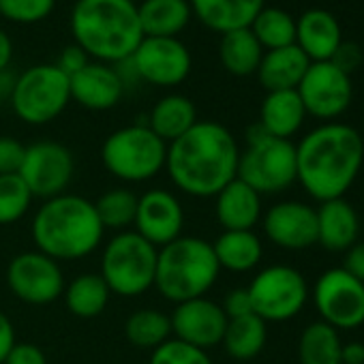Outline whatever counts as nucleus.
Here are the masks:
<instances>
[{"label":"nucleus","mask_w":364,"mask_h":364,"mask_svg":"<svg viewBox=\"0 0 364 364\" xmlns=\"http://www.w3.org/2000/svg\"><path fill=\"white\" fill-rule=\"evenodd\" d=\"M240 148L228 127L198 120L185 135L167 144L165 171L173 187L191 198H217L238 176Z\"/></svg>","instance_id":"nucleus-1"},{"label":"nucleus","mask_w":364,"mask_h":364,"mask_svg":"<svg viewBox=\"0 0 364 364\" xmlns=\"http://www.w3.org/2000/svg\"><path fill=\"white\" fill-rule=\"evenodd\" d=\"M364 163L362 135L343 122H328L302 137L296 146L298 180L302 189L321 202L345 198Z\"/></svg>","instance_id":"nucleus-2"},{"label":"nucleus","mask_w":364,"mask_h":364,"mask_svg":"<svg viewBox=\"0 0 364 364\" xmlns=\"http://www.w3.org/2000/svg\"><path fill=\"white\" fill-rule=\"evenodd\" d=\"M71 33L88 58L105 65L129 60L144 39L133 0H77L71 11Z\"/></svg>","instance_id":"nucleus-3"},{"label":"nucleus","mask_w":364,"mask_h":364,"mask_svg":"<svg viewBox=\"0 0 364 364\" xmlns=\"http://www.w3.org/2000/svg\"><path fill=\"white\" fill-rule=\"evenodd\" d=\"M37 251L56 262L88 257L103 242L95 204L82 196H58L41 204L31 228Z\"/></svg>","instance_id":"nucleus-4"},{"label":"nucleus","mask_w":364,"mask_h":364,"mask_svg":"<svg viewBox=\"0 0 364 364\" xmlns=\"http://www.w3.org/2000/svg\"><path fill=\"white\" fill-rule=\"evenodd\" d=\"M219 262L213 245L198 236H180L156 253L154 287L173 302H187L206 296L219 279Z\"/></svg>","instance_id":"nucleus-5"},{"label":"nucleus","mask_w":364,"mask_h":364,"mask_svg":"<svg viewBox=\"0 0 364 364\" xmlns=\"http://www.w3.org/2000/svg\"><path fill=\"white\" fill-rule=\"evenodd\" d=\"M259 196H277L298 180L296 144L268 135L259 124L249 129L247 148L240 152L238 176Z\"/></svg>","instance_id":"nucleus-6"},{"label":"nucleus","mask_w":364,"mask_h":364,"mask_svg":"<svg viewBox=\"0 0 364 364\" xmlns=\"http://www.w3.org/2000/svg\"><path fill=\"white\" fill-rule=\"evenodd\" d=\"M156 253L146 238L133 232H118L103 251L101 277L112 294L122 298H135L154 287Z\"/></svg>","instance_id":"nucleus-7"},{"label":"nucleus","mask_w":364,"mask_h":364,"mask_svg":"<svg viewBox=\"0 0 364 364\" xmlns=\"http://www.w3.org/2000/svg\"><path fill=\"white\" fill-rule=\"evenodd\" d=\"M167 144L148 124H131L114 131L101 146L105 169L122 182H146L165 169Z\"/></svg>","instance_id":"nucleus-8"},{"label":"nucleus","mask_w":364,"mask_h":364,"mask_svg":"<svg viewBox=\"0 0 364 364\" xmlns=\"http://www.w3.org/2000/svg\"><path fill=\"white\" fill-rule=\"evenodd\" d=\"M9 97L20 120L26 124H48L69 105L71 86L56 65H35L14 82Z\"/></svg>","instance_id":"nucleus-9"},{"label":"nucleus","mask_w":364,"mask_h":364,"mask_svg":"<svg viewBox=\"0 0 364 364\" xmlns=\"http://www.w3.org/2000/svg\"><path fill=\"white\" fill-rule=\"evenodd\" d=\"M247 289L251 296L253 313L266 323L294 319L311 296L302 272L283 264L259 270Z\"/></svg>","instance_id":"nucleus-10"},{"label":"nucleus","mask_w":364,"mask_h":364,"mask_svg":"<svg viewBox=\"0 0 364 364\" xmlns=\"http://www.w3.org/2000/svg\"><path fill=\"white\" fill-rule=\"evenodd\" d=\"M311 296L321 321L334 330H353L364 323V283L343 266L326 270Z\"/></svg>","instance_id":"nucleus-11"},{"label":"nucleus","mask_w":364,"mask_h":364,"mask_svg":"<svg viewBox=\"0 0 364 364\" xmlns=\"http://www.w3.org/2000/svg\"><path fill=\"white\" fill-rule=\"evenodd\" d=\"M75 171L73 154L67 146L58 141H37L26 146V154L20 167V178L33 193L43 202L65 196Z\"/></svg>","instance_id":"nucleus-12"},{"label":"nucleus","mask_w":364,"mask_h":364,"mask_svg":"<svg viewBox=\"0 0 364 364\" xmlns=\"http://www.w3.org/2000/svg\"><path fill=\"white\" fill-rule=\"evenodd\" d=\"M11 294L26 304H50L65 291V277L56 259L41 251H26L11 259L7 268Z\"/></svg>","instance_id":"nucleus-13"},{"label":"nucleus","mask_w":364,"mask_h":364,"mask_svg":"<svg viewBox=\"0 0 364 364\" xmlns=\"http://www.w3.org/2000/svg\"><path fill=\"white\" fill-rule=\"evenodd\" d=\"M129 60L152 86H178L191 73V52L178 37H144Z\"/></svg>","instance_id":"nucleus-14"},{"label":"nucleus","mask_w":364,"mask_h":364,"mask_svg":"<svg viewBox=\"0 0 364 364\" xmlns=\"http://www.w3.org/2000/svg\"><path fill=\"white\" fill-rule=\"evenodd\" d=\"M296 90L306 114L321 120L338 118L353 99L351 77L330 60L311 63Z\"/></svg>","instance_id":"nucleus-15"},{"label":"nucleus","mask_w":364,"mask_h":364,"mask_svg":"<svg viewBox=\"0 0 364 364\" xmlns=\"http://www.w3.org/2000/svg\"><path fill=\"white\" fill-rule=\"evenodd\" d=\"M169 321L173 338L208 351L221 345L230 319L219 302L202 296L176 304Z\"/></svg>","instance_id":"nucleus-16"},{"label":"nucleus","mask_w":364,"mask_h":364,"mask_svg":"<svg viewBox=\"0 0 364 364\" xmlns=\"http://www.w3.org/2000/svg\"><path fill=\"white\" fill-rule=\"evenodd\" d=\"M133 228L152 247L161 249L182 236L185 210L173 193L165 189H150L137 200Z\"/></svg>","instance_id":"nucleus-17"},{"label":"nucleus","mask_w":364,"mask_h":364,"mask_svg":"<svg viewBox=\"0 0 364 364\" xmlns=\"http://www.w3.org/2000/svg\"><path fill=\"white\" fill-rule=\"evenodd\" d=\"M272 245L285 251H304L317 245V210L304 202H279L262 219Z\"/></svg>","instance_id":"nucleus-18"},{"label":"nucleus","mask_w":364,"mask_h":364,"mask_svg":"<svg viewBox=\"0 0 364 364\" xmlns=\"http://www.w3.org/2000/svg\"><path fill=\"white\" fill-rule=\"evenodd\" d=\"M69 86L71 99L92 112L112 109L124 92L120 73L105 63H88L82 71L69 77Z\"/></svg>","instance_id":"nucleus-19"},{"label":"nucleus","mask_w":364,"mask_h":364,"mask_svg":"<svg viewBox=\"0 0 364 364\" xmlns=\"http://www.w3.org/2000/svg\"><path fill=\"white\" fill-rule=\"evenodd\" d=\"M215 200V215L223 232L253 230L262 219V196L240 178H234Z\"/></svg>","instance_id":"nucleus-20"},{"label":"nucleus","mask_w":364,"mask_h":364,"mask_svg":"<svg viewBox=\"0 0 364 364\" xmlns=\"http://www.w3.org/2000/svg\"><path fill=\"white\" fill-rule=\"evenodd\" d=\"M341 43V26L326 9H309L296 22V46L311 63L330 60Z\"/></svg>","instance_id":"nucleus-21"},{"label":"nucleus","mask_w":364,"mask_h":364,"mask_svg":"<svg viewBox=\"0 0 364 364\" xmlns=\"http://www.w3.org/2000/svg\"><path fill=\"white\" fill-rule=\"evenodd\" d=\"M317 210V245L332 253H345L351 245L358 242L360 219L355 208L345 200L321 202Z\"/></svg>","instance_id":"nucleus-22"},{"label":"nucleus","mask_w":364,"mask_h":364,"mask_svg":"<svg viewBox=\"0 0 364 364\" xmlns=\"http://www.w3.org/2000/svg\"><path fill=\"white\" fill-rule=\"evenodd\" d=\"M189 5L206 28L225 35L249 28L266 7V0H189Z\"/></svg>","instance_id":"nucleus-23"},{"label":"nucleus","mask_w":364,"mask_h":364,"mask_svg":"<svg viewBox=\"0 0 364 364\" xmlns=\"http://www.w3.org/2000/svg\"><path fill=\"white\" fill-rule=\"evenodd\" d=\"M309 65H311V60L294 43L287 48L266 52L257 67V77H259V84L266 88V92L296 90L300 86Z\"/></svg>","instance_id":"nucleus-24"},{"label":"nucleus","mask_w":364,"mask_h":364,"mask_svg":"<svg viewBox=\"0 0 364 364\" xmlns=\"http://www.w3.org/2000/svg\"><path fill=\"white\" fill-rule=\"evenodd\" d=\"M306 118V109L298 90H277L268 92L259 109V127L279 139H289L296 135Z\"/></svg>","instance_id":"nucleus-25"},{"label":"nucleus","mask_w":364,"mask_h":364,"mask_svg":"<svg viewBox=\"0 0 364 364\" xmlns=\"http://www.w3.org/2000/svg\"><path fill=\"white\" fill-rule=\"evenodd\" d=\"M198 122V109L191 99L182 95H167L152 107L148 129L165 144L176 141Z\"/></svg>","instance_id":"nucleus-26"},{"label":"nucleus","mask_w":364,"mask_h":364,"mask_svg":"<svg viewBox=\"0 0 364 364\" xmlns=\"http://www.w3.org/2000/svg\"><path fill=\"white\" fill-rule=\"evenodd\" d=\"M137 11L144 37H178L193 14L189 0H144Z\"/></svg>","instance_id":"nucleus-27"},{"label":"nucleus","mask_w":364,"mask_h":364,"mask_svg":"<svg viewBox=\"0 0 364 364\" xmlns=\"http://www.w3.org/2000/svg\"><path fill=\"white\" fill-rule=\"evenodd\" d=\"M213 251L219 262V268H225L230 272H249L257 268L264 255L262 240L253 230L223 232L213 242Z\"/></svg>","instance_id":"nucleus-28"},{"label":"nucleus","mask_w":364,"mask_h":364,"mask_svg":"<svg viewBox=\"0 0 364 364\" xmlns=\"http://www.w3.org/2000/svg\"><path fill=\"white\" fill-rule=\"evenodd\" d=\"M109 287L103 281L101 274L97 272H86L75 277L69 285H65L63 298L71 315L82 317V319H92L99 317L107 302H109Z\"/></svg>","instance_id":"nucleus-29"},{"label":"nucleus","mask_w":364,"mask_h":364,"mask_svg":"<svg viewBox=\"0 0 364 364\" xmlns=\"http://www.w3.org/2000/svg\"><path fill=\"white\" fill-rule=\"evenodd\" d=\"M266 341H268L266 321L257 317L255 313H249V315L234 317L228 321L221 345L225 347L228 355H232L234 360L247 362L262 353V349L266 347Z\"/></svg>","instance_id":"nucleus-30"},{"label":"nucleus","mask_w":364,"mask_h":364,"mask_svg":"<svg viewBox=\"0 0 364 364\" xmlns=\"http://www.w3.org/2000/svg\"><path fill=\"white\" fill-rule=\"evenodd\" d=\"M264 48L251 33V28H240L221 35L219 46V58L225 71L238 77H247L251 73H257V67L262 63Z\"/></svg>","instance_id":"nucleus-31"},{"label":"nucleus","mask_w":364,"mask_h":364,"mask_svg":"<svg viewBox=\"0 0 364 364\" xmlns=\"http://www.w3.org/2000/svg\"><path fill=\"white\" fill-rule=\"evenodd\" d=\"M343 341L338 330L319 321L309 323L298 341V360L300 364H341Z\"/></svg>","instance_id":"nucleus-32"},{"label":"nucleus","mask_w":364,"mask_h":364,"mask_svg":"<svg viewBox=\"0 0 364 364\" xmlns=\"http://www.w3.org/2000/svg\"><path fill=\"white\" fill-rule=\"evenodd\" d=\"M127 341L137 349L154 351L159 345L171 338V321L169 315L156 309H139L124 323Z\"/></svg>","instance_id":"nucleus-33"},{"label":"nucleus","mask_w":364,"mask_h":364,"mask_svg":"<svg viewBox=\"0 0 364 364\" xmlns=\"http://www.w3.org/2000/svg\"><path fill=\"white\" fill-rule=\"evenodd\" d=\"M249 28L266 52L296 43V22L279 7H264Z\"/></svg>","instance_id":"nucleus-34"},{"label":"nucleus","mask_w":364,"mask_h":364,"mask_svg":"<svg viewBox=\"0 0 364 364\" xmlns=\"http://www.w3.org/2000/svg\"><path fill=\"white\" fill-rule=\"evenodd\" d=\"M137 196L129 189H112L103 193L95 202L97 217L103 225V230H114V232H127L135 223V213H137Z\"/></svg>","instance_id":"nucleus-35"},{"label":"nucleus","mask_w":364,"mask_h":364,"mask_svg":"<svg viewBox=\"0 0 364 364\" xmlns=\"http://www.w3.org/2000/svg\"><path fill=\"white\" fill-rule=\"evenodd\" d=\"M33 200L35 198L24 185L20 173L0 176V225H11L20 221L28 213Z\"/></svg>","instance_id":"nucleus-36"},{"label":"nucleus","mask_w":364,"mask_h":364,"mask_svg":"<svg viewBox=\"0 0 364 364\" xmlns=\"http://www.w3.org/2000/svg\"><path fill=\"white\" fill-rule=\"evenodd\" d=\"M148 364H213V360L204 349L169 338L152 351Z\"/></svg>","instance_id":"nucleus-37"},{"label":"nucleus","mask_w":364,"mask_h":364,"mask_svg":"<svg viewBox=\"0 0 364 364\" xmlns=\"http://www.w3.org/2000/svg\"><path fill=\"white\" fill-rule=\"evenodd\" d=\"M56 7V0H0V16L16 24H37Z\"/></svg>","instance_id":"nucleus-38"},{"label":"nucleus","mask_w":364,"mask_h":364,"mask_svg":"<svg viewBox=\"0 0 364 364\" xmlns=\"http://www.w3.org/2000/svg\"><path fill=\"white\" fill-rule=\"evenodd\" d=\"M26 154V146L20 144L16 137L3 135L0 137V176L18 173Z\"/></svg>","instance_id":"nucleus-39"},{"label":"nucleus","mask_w":364,"mask_h":364,"mask_svg":"<svg viewBox=\"0 0 364 364\" xmlns=\"http://www.w3.org/2000/svg\"><path fill=\"white\" fill-rule=\"evenodd\" d=\"M221 309L225 311L228 319H234V317H242V315L253 313V304H251L249 289H247V287H236V289H232V291L225 296Z\"/></svg>","instance_id":"nucleus-40"},{"label":"nucleus","mask_w":364,"mask_h":364,"mask_svg":"<svg viewBox=\"0 0 364 364\" xmlns=\"http://www.w3.org/2000/svg\"><path fill=\"white\" fill-rule=\"evenodd\" d=\"M3 364H48V358L33 343H16Z\"/></svg>","instance_id":"nucleus-41"},{"label":"nucleus","mask_w":364,"mask_h":364,"mask_svg":"<svg viewBox=\"0 0 364 364\" xmlns=\"http://www.w3.org/2000/svg\"><path fill=\"white\" fill-rule=\"evenodd\" d=\"M90 63V58H88V54L80 48V46H69V48H65L63 50V54H60V60H58V69L67 75V77H71V75H75L77 71H82L86 65Z\"/></svg>","instance_id":"nucleus-42"},{"label":"nucleus","mask_w":364,"mask_h":364,"mask_svg":"<svg viewBox=\"0 0 364 364\" xmlns=\"http://www.w3.org/2000/svg\"><path fill=\"white\" fill-rule=\"evenodd\" d=\"M330 63L336 65L341 71H345V73L349 75L353 69L360 67V63H362V52H360V48H358L355 43L343 41V43L338 46V50L334 52V56L330 58Z\"/></svg>","instance_id":"nucleus-43"},{"label":"nucleus","mask_w":364,"mask_h":364,"mask_svg":"<svg viewBox=\"0 0 364 364\" xmlns=\"http://www.w3.org/2000/svg\"><path fill=\"white\" fill-rule=\"evenodd\" d=\"M343 268H345L351 277H355L358 281L364 283V240L351 245V247L345 251Z\"/></svg>","instance_id":"nucleus-44"},{"label":"nucleus","mask_w":364,"mask_h":364,"mask_svg":"<svg viewBox=\"0 0 364 364\" xmlns=\"http://www.w3.org/2000/svg\"><path fill=\"white\" fill-rule=\"evenodd\" d=\"M16 330H14V323L11 319L0 311V364L5 362L7 353L11 351V347L16 345Z\"/></svg>","instance_id":"nucleus-45"},{"label":"nucleus","mask_w":364,"mask_h":364,"mask_svg":"<svg viewBox=\"0 0 364 364\" xmlns=\"http://www.w3.org/2000/svg\"><path fill=\"white\" fill-rule=\"evenodd\" d=\"M341 364H364V343H345L341 347Z\"/></svg>","instance_id":"nucleus-46"},{"label":"nucleus","mask_w":364,"mask_h":364,"mask_svg":"<svg viewBox=\"0 0 364 364\" xmlns=\"http://www.w3.org/2000/svg\"><path fill=\"white\" fill-rule=\"evenodd\" d=\"M11 56H14V46H11V39L7 33L0 31V73H5L9 63H11Z\"/></svg>","instance_id":"nucleus-47"},{"label":"nucleus","mask_w":364,"mask_h":364,"mask_svg":"<svg viewBox=\"0 0 364 364\" xmlns=\"http://www.w3.org/2000/svg\"><path fill=\"white\" fill-rule=\"evenodd\" d=\"M3 99H5V90L0 88V107H3Z\"/></svg>","instance_id":"nucleus-48"}]
</instances>
